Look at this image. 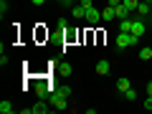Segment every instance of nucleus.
Masks as SVG:
<instances>
[{
	"label": "nucleus",
	"mask_w": 152,
	"mask_h": 114,
	"mask_svg": "<svg viewBox=\"0 0 152 114\" xmlns=\"http://www.w3.org/2000/svg\"><path fill=\"white\" fill-rule=\"evenodd\" d=\"M132 33L140 36V38L147 33V20H145L142 15H137V13H134V18H132Z\"/></svg>",
	"instance_id": "obj_1"
},
{
	"label": "nucleus",
	"mask_w": 152,
	"mask_h": 114,
	"mask_svg": "<svg viewBox=\"0 0 152 114\" xmlns=\"http://www.w3.org/2000/svg\"><path fill=\"white\" fill-rule=\"evenodd\" d=\"M86 23H89V26H99V23H102V10H96V8H86Z\"/></svg>",
	"instance_id": "obj_2"
},
{
	"label": "nucleus",
	"mask_w": 152,
	"mask_h": 114,
	"mask_svg": "<svg viewBox=\"0 0 152 114\" xmlns=\"http://www.w3.org/2000/svg\"><path fill=\"white\" fill-rule=\"evenodd\" d=\"M48 102H51V107H53V109H66V102H69V99L61 96L58 91H51L48 94Z\"/></svg>",
	"instance_id": "obj_3"
},
{
	"label": "nucleus",
	"mask_w": 152,
	"mask_h": 114,
	"mask_svg": "<svg viewBox=\"0 0 152 114\" xmlns=\"http://www.w3.org/2000/svg\"><path fill=\"white\" fill-rule=\"evenodd\" d=\"M48 99H38V102L36 104H33V114H46V112H48V109H53V107H48Z\"/></svg>",
	"instance_id": "obj_4"
},
{
	"label": "nucleus",
	"mask_w": 152,
	"mask_h": 114,
	"mask_svg": "<svg viewBox=\"0 0 152 114\" xmlns=\"http://www.w3.org/2000/svg\"><path fill=\"white\" fill-rule=\"evenodd\" d=\"M36 94H38V99H48L51 86H48L46 81H38V84H36Z\"/></svg>",
	"instance_id": "obj_5"
},
{
	"label": "nucleus",
	"mask_w": 152,
	"mask_h": 114,
	"mask_svg": "<svg viewBox=\"0 0 152 114\" xmlns=\"http://www.w3.org/2000/svg\"><path fill=\"white\" fill-rule=\"evenodd\" d=\"M117 48H119V51L129 48V33H122L119 31V36H117Z\"/></svg>",
	"instance_id": "obj_6"
},
{
	"label": "nucleus",
	"mask_w": 152,
	"mask_h": 114,
	"mask_svg": "<svg viewBox=\"0 0 152 114\" xmlns=\"http://www.w3.org/2000/svg\"><path fill=\"white\" fill-rule=\"evenodd\" d=\"M134 13H137V15H142V18H147L152 13V5H150V3H145V0H140V5H137Z\"/></svg>",
	"instance_id": "obj_7"
},
{
	"label": "nucleus",
	"mask_w": 152,
	"mask_h": 114,
	"mask_svg": "<svg viewBox=\"0 0 152 114\" xmlns=\"http://www.w3.org/2000/svg\"><path fill=\"white\" fill-rule=\"evenodd\" d=\"M94 69H96V74H99V76H107L109 71H112V64H109V61H99Z\"/></svg>",
	"instance_id": "obj_8"
},
{
	"label": "nucleus",
	"mask_w": 152,
	"mask_h": 114,
	"mask_svg": "<svg viewBox=\"0 0 152 114\" xmlns=\"http://www.w3.org/2000/svg\"><path fill=\"white\" fill-rule=\"evenodd\" d=\"M114 18H117V13H114V5H107V8H104V10H102V20H114Z\"/></svg>",
	"instance_id": "obj_9"
},
{
	"label": "nucleus",
	"mask_w": 152,
	"mask_h": 114,
	"mask_svg": "<svg viewBox=\"0 0 152 114\" xmlns=\"http://www.w3.org/2000/svg\"><path fill=\"white\" fill-rule=\"evenodd\" d=\"M71 15L74 18H86V8H84L81 3H76V5L71 8Z\"/></svg>",
	"instance_id": "obj_10"
},
{
	"label": "nucleus",
	"mask_w": 152,
	"mask_h": 114,
	"mask_svg": "<svg viewBox=\"0 0 152 114\" xmlns=\"http://www.w3.org/2000/svg\"><path fill=\"white\" fill-rule=\"evenodd\" d=\"M119 31L122 33H132V18H122L119 20Z\"/></svg>",
	"instance_id": "obj_11"
},
{
	"label": "nucleus",
	"mask_w": 152,
	"mask_h": 114,
	"mask_svg": "<svg viewBox=\"0 0 152 114\" xmlns=\"http://www.w3.org/2000/svg\"><path fill=\"white\" fill-rule=\"evenodd\" d=\"M129 86H132V84H129V79H119V81H117V91H119V94H124Z\"/></svg>",
	"instance_id": "obj_12"
},
{
	"label": "nucleus",
	"mask_w": 152,
	"mask_h": 114,
	"mask_svg": "<svg viewBox=\"0 0 152 114\" xmlns=\"http://www.w3.org/2000/svg\"><path fill=\"white\" fill-rule=\"evenodd\" d=\"M114 13H117V18H119V20H122V18H129V10H127L124 5H114Z\"/></svg>",
	"instance_id": "obj_13"
},
{
	"label": "nucleus",
	"mask_w": 152,
	"mask_h": 114,
	"mask_svg": "<svg viewBox=\"0 0 152 114\" xmlns=\"http://www.w3.org/2000/svg\"><path fill=\"white\" fill-rule=\"evenodd\" d=\"M140 58H142V61H150V58H152V46H145V48H140Z\"/></svg>",
	"instance_id": "obj_14"
},
{
	"label": "nucleus",
	"mask_w": 152,
	"mask_h": 114,
	"mask_svg": "<svg viewBox=\"0 0 152 114\" xmlns=\"http://www.w3.org/2000/svg\"><path fill=\"white\" fill-rule=\"evenodd\" d=\"M122 5H124L129 13H134V10H137V5H140V0H122Z\"/></svg>",
	"instance_id": "obj_15"
},
{
	"label": "nucleus",
	"mask_w": 152,
	"mask_h": 114,
	"mask_svg": "<svg viewBox=\"0 0 152 114\" xmlns=\"http://www.w3.org/2000/svg\"><path fill=\"white\" fill-rule=\"evenodd\" d=\"M0 112H3V114H13L15 109H13L10 102H5V99H3V102H0Z\"/></svg>",
	"instance_id": "obj_16"
},
{
	"label": "nucleus",
	"mask_w": 152,
	"mask_h": 114,
	"mask_svg": "<svg viewBox=\"0 0 152 114\" xmlns=\"http://www.w3.org/2000/svg\"><path fill=\"white\" fill-rule=\"evenodd\" d=\"M53 91H58V94H61V96H66V99H69V96H71V86H66V84H61V86H56V89H53Z\"/></svg>",
	"instance_id": "obj_17"
},
{
	"label": "nucleus",
	"mask_w": 152,
	"mask_h": 114,
	"mask_svg": "<svg viewBox=\"0 0 152 114\" xmlns=\"http://www.w3.org/2000/svg\"><path fill=\"white\" fill-rule=\"evenodd\" d=\"M122 96H124V99H127V102H134V99H137V91H134V89H132V86H129V89H127V91H124V94H122Z\"/></svg>",
	"instance_id": "obj_18"
},
{
	"label": "nucleus",
	"mask_w": 152,
	"mask_h": 114,
	"mask_svg": "<svg viewBox=\"0 0 152 114\" xmlns=\"http://www.w3.org/2000/svg\"><path fill=\"white\" fill-rule=\"evenodd\" d=\"M58 74H64V76H71V64H58Z\"/></svg>",
	"instance_id": "obj_19"
},
{
	"label": "nucleus",
	"mask_w": 152,
	"mask_h": 114,
	"mask_svg": "<svg viewBox=\"0 0 152 114\" xmlns=\"http://www.w3.org/2000/svg\"><path fill=\"white\" fill-rule=\"evenodd\" d=\"M8 13V0H0V15H5Z\"/></svg>",
	"instance_id": "obj_20"
},
{
	"label": "nucleus",
	"mask_w": 152,
	"mask_h": 114,
	"mask_svg": "<svg viewBox=\"0 0 152 114\" xmlns=\"http://www.w3.org/2000/svg\"><path fill=\"white\" fill-rule=\"evenodd\" d=\"M0 66H10V58H8V56H5V53L0 56Z\"/></svg>",
	"instance_id": "obj_21"
},
{
	"label": "nucleus",
	"mask_w": 152,
	"mask_h": 114,
	"mask_svg": "<svg viewBox=\"0 0 152 114\" xmlns=\"http://www.w3.org/2000/svg\"><path fill=\"white\" fill-rule=\"evenodd\" d=\"M64 33H66V41H74V36H76V33H74V31H71V28H66V31H64Z\"/></svg>",
	"instance_id": "obj_22"
},
{
	"label": "nucleus",
	"mask_w": 152,
	"mask_h": 114,
	"mask_svg": "<svg viewBox=\"0 0 152 114\" xmlns=\"http://www.w3.org/2000/svg\"><path fill=\"white\" fill-rule=\"evenodd\" d=\"M145 107L152 112V94H147V99H145Z\"/></svg>",
	"instance_id": "obj_23"
},
{
	"label": "nucleus",
	"mask_w": 152,
	"mask_h": 114,
	"mask_svg": "<svg viewBox=\"0 0 152 114\" xmlns=\"http://www.w3.org/2000/svg\"><path fill=\"white\" fill-rule=\"evenodd\" d=\"M58 28H61V31H66V28H69V23H66V18H61V20H58Z\"/></svg>",
	"instance_id": "obj_24"
},
{
	"label": "nucleus",
	"mask_w": 152,
	"mask_h": 114,
	"mask_svg": "<svg viewBox=\"0 0 152 114\" xmlns=\"http://www.w3.org/2000/svg\"><path fill=\"white\" fill-rule=\"evenodd\" d=\"M107 5H122V0H107Z\"/></svg>",
	"instance_id": "obj_25"
},
{
	"label": "nucleus",
	"mask_w": 152,
	"mask_h": 114,
	"mask_svg": "<svg viewBox=\"0 0 152 114\" xmlns=\"http://www.w3.org/2000/svg\"><path fill=\"white\" fill-rule=\"evenodd\" d=\"M81 5H84V8H91L94 3H91V0H81Z\"/></svg>",
	"instance_id": "obj_26"
},
{
	"label": "nucleus",
	"mask_w": 152,
	"mask_h": 114,
	"mask_svg": "<svg viewBox=\"0 0 152 114\" xmlns=\"http://www.w3.org/2000/svg\"><path fill=\"white\" fill-rule=\"evenodd\" d=\"M33 5H46V0H31Z\"/></svg>",
	"instance_id": "obj_27"
},
{
	"label": "nucleus",
	"mask_w": 152,
	"mask_h": 114,
	"mask_svg": "<svg viewBox=\"0 0 152 114\" xmlns=\"http://www.w3.org/2000/svg\"><path fill=\"white\" fill-rule=\"evenodd\" d=\"M147 94H152V81H150V84H147Z\"/></svg>",
	"instance_id": "obj_28"
},
{
	"label": "nucleus",
	"mask_w": 152,
	"mask_h": 114,
	"mask_svg": "<svg viewBox=\"0 0 152 114\" xmlns=\"http://www.w3.org/2000/svg\"><path fill=\"white\" fill-rule=\"evenodd\" d=\"M71 3H81V0H69V5H71Z\"/></svg>",
	"instance_id": "obj_29"
},
{
	"label": "nucleus",
	"mask_w": 152,
	"mask_h": 114,
	"mask_svg": "<svg viewBox=\"0 0 152 114\" xmlns=\"http://www.w3.org/2000/svg\"><path fill=\"white\" fill-rule=\"evenodd\" d=\"M145 3H150V5H152V0H145Z\"/></svg>",
	"instance_id": "obj_30"
}]
</instances>
